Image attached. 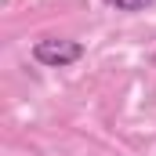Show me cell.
<instances>
[{"mask_svg":"<svg viewBox=\"0 0 156 156\" xmlns=\"http://www.w3.org/2000/svg\"><path fill=\"white\" fill-rule=\"evenodd\" d=\"M102 4H109L116 11H145V7H153L156 0H102Z\"/></svg>","mask_w":156,"mask_h":156,"instance_id":"obj_2","label":"cell"},{"mask_svg":"<svg viewBox=\"0 0 156 156\" xmlns=\"http://www.w3.org/2000/svg\"><path fill=\"white\" fill-rule=\"evenodd\" d=\"M33 58L40 66H51V69H62V66H73L83 58V44L76 40H62V37H44L33 44Z\"/></svg>","mask_w":156,"mask_h":156,"instance_id":"obj_1","label":"cell"}]
</instances>
